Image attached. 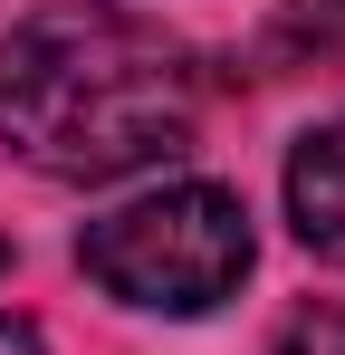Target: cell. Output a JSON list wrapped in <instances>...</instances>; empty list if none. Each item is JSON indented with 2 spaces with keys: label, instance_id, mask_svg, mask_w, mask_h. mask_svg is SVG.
Listing matches in <instances>:
<instances>
[{
  "label": "cell",
  "instance_id": "1",
  "mask_svg": "<svg viewBox=\"0 0 345 355\" xmlns=\"http://www.w3.org/2000/svg\"><path fill=\"white\" fill-rule=\"evenodd\" d=\"M202 67L163 19L67 0L0 39V144L48 182H125L192 144Z\"/></svg>",
  "mask_w": 345,
  "mask_h": 355
},
{
  "label": "cell",
  "instance_id": "2",
  "mask_svg": "<svg viewBox=\"0 0 345 355\" xmlns=\"http://www.w3.org/2000/svg\"><path fill=\"white\" fill-rule=\"evenodd\" d=\"M249 211L230 182H163L77 231V269L144 317H211L249 279Z\"/></svg>",
  "mask_w": 345,
  "mask_h": 355
},
{
  "label": "cell",
  "instance_id": "3",
  "mask_svg": "<svg viewBox=\"0 0 345 355\" xmlns=\"http://www.w3.org/2000/svg\"><path fill=\"white\" fill-rule=\"evenodd\" d=\"M288 221H297V240L326 269H345V116L297 135V154H288Z\"/></svg>",
  "mask_w": 345,
  "mask_h": 355
},
{
  "label": "cell",
  "instance_id": "4",
  "mask_svg": "<svg viewBox=\"0 0 345 355\" xmlns=\"http://www.w3.org/2000/svg\"><path fill=\"white\" fill-rule=\"evenodd\" d=\"M259 58L269 67H345V0H278Z\"/></svg>",
  "mask_w": 345,
  "mask_h": 355
},
{
  "label": "cell",
  "instance_id": "5",
  "mask_svg": "<svg viewBox=\"0 0 345 355\" xmlns=\"http://www.w3.org/2000/svg\"><path fill=\"white\" fill-rule=\"evenodd\" d=\"M278 355H345V307H297L278 327Z\"/></svg>",
  "mask_w": 345,
  "mask_h": 355
},
{
  "label": "cell",
  "instance_id": "6",
  "mask_svg": "<svg viewBox=\"0 0 345 355\" xmlns=\"http://www.w3.org/2000/svg\"><path fill=\"white\" fill-rule=\"evenodd\" d=\"M0 355H48V336H39V317L0 307Z\"/></svg>",
  "mask_w": 345,
  "mask_h": 355
},
{
  "label": "cell",
  "instance_id": "7",
  "mask_svg": "<svg viewBox=\"0 0 345 355\" xmlns=\"http://www.w3.org/2000/svg\"><path fill=\"white\" fill-rule=\"evenodd\" d=\"M0 279H10V240H0Z\"/></svg>",
  "mask_w": 345,
  "mask_h": 355
}]
</instances>
